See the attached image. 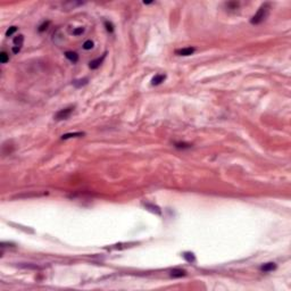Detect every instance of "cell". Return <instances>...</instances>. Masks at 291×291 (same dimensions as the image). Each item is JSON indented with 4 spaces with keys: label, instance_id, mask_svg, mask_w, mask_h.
I'll list each match as a JSON object with an SVG mask.
<instances>
[{
    "label": "cell",
    "instance_id": "9",
    "mask_svg": "<svg viewBox=\"0 0 291 291\" xmlns=\"http://www.w3.org/2000/svg\"><path fill=\"white\" fill-rule=\"evenodd\" d=\"M186 275V272L183 270H179V268H175L171 272V276L172 278H182Z\"/></svg>",
    "mask_w": 291,
    "mask_h": 291
},
{
    "label": "cell",
    "instance_id": "12",
    "mask_svg": "<svg viewBox=\"0 0 291 291\" xmlns=\"http://www.w3.org/2000/svg\"><path fill=\"white\" fill-rule=\"evenodd\" d=\"M9 60V55L6 51H1L0 52V63L1 64H6Z\"/></svg>",
    "mask_w": 291,
    "mask_h": 291
},
{
    "label": "cell",
    "instance_id": "21",
    "mask_svg": "<svg viewBox=\"0 0 291 291\" xmlns=\"http://www.w3.org/2000/svg\"><path fill=\"white\" fill-rule=\"evenodd\" d=\"M19 50H21V47H15V46L13 47V52H14V54H18Z\"/></svg>",
    "mask_w": 291,
    "mask_h": 291
},
{
    "label": "cell",
    "instance_id": "1",
    "mask_svg": "<svg viewBox=\"0 0 291 291\" xmlns=\"http://www.w3.org/2000/svg\"><path fill=\"white\" fill-rule=\"evenodd\" d=\"M270 9H271L270 3L266 2V3L262 5L261 8L258 9V11L251 17V19H250L251 24H261L262 22H264L270 14Z\"/></svg>",
    "mask_w": 291,
    "mask_h": 291
},
{
    "label": "cell",
    "instance_id": "7",
    "mask_svg": "<svg viewBox=\"0 0 291 291\" xmlns=\"http://www.w3.org/2000/svg\"><path fill=\"white\" fill-rule=\"evenodd\" d=\"M275 268H276L275 263H267V264H264L263 266H261L262 272H271V271H274Z\"/></svg>",
    "mask_w": 291,
    "mask_h": 291
},
{
    "label": "cell",
    "instance_id": "16",
    "mask_svg": "<svg viewBox=\"0 0 291 291\" xmlns=\"http://www.w3.org/2000/svg\"><path fill=\"white\" fill-rule=\"evenodd\" d=\"M16 31H17V27H16V26H11V27H9V29L6 31V36H10V35H13Z\"/></svg>",
    "mask_w": 291,
    "mask_h": 291
},
{
    "label": "cell",
    "instance_id": "14",
    "mask_svg": "<svg viewBox=\"0 0 291 291\" xmlns=\"http://www.w3.org/2000/svg\"><path fill=\"white\" fill-rule=\"evenodd\" d=\"M92 48H93V42H92L91 40H87V41L83 43V49L90 50V49H92Z\"/></svg>",
    "mask_w": 291,
    "mask_h": 291
},
{
    "label": "cell",
    "instance_id": "6",
    "mask_svg": "<svg viewBox=\"0 0 291 291\" xmlns=\"http://www.w3.org/2000/svg\"><path fill=\"white\" fill-rule=\"evenodd\" d=\"M65 57L68 60H71L72 63H76L79 60V55L76 52H74V51H66L65 52Z\"/></svg>",
    "mask_w": 291,
    "mask_h": 291
},
{
    "label": "cell",
    "instance_id": "5",
    "mask_svg": "<svg viewBox=\"0 0 291 291\" xmlns=\"http://www.w3.org/2000/svg\"><path fill=\"white\" fill-rule=\"evenodd\" d=\"M166 79V75L165 74H157L156 76H154V79L151 80V84L152 86H159L162 84Z\"/></svg>",
    "mask_w": 291,
    "mask_h": 291
},
{
    "label": "cell",
    "instance_id": "20",
    "mask_svg": "<svg viewBox=\"0 0 291 291\" xmlns=\"http://www.w3.org/2000/svg\"><path fill=\"white\" fill-rule=\"evenodd\" d=\"M105 25H106V30H107L108 32H113V31H114V26H113V24H111V23H109V22H105Z\"/></svg>",
    "mask_w": 291,
    "mask_h": 291
},
{
    "label": "cell",
    "instance_id": "4",
    "mask_svg": "<svg viewBox=\"0 0 291 291\" xmlns=\"http://www.w3.org/2000/svg\"><path fill=\"white\" fill-rule=\"evenodd\" d=\"M105 57H106V54H105V55H102V57H101V58H97V59L91 60V62L89 63V67H90L91 70H97L98 67L101 65V63L103 62Z\"/></svg>",
    "mask_w": 291,
    "mask_h": 291
},
{
    "label": "cell",
    "instance_id": "19",
    "mask_svg": "<svg viewBox=\"0 0 291 291\" xmlns=\"http://www.w3.org/2000/svg\"><path fill=\"white\" fill-rule=\"evenodd\" d=\"M84 32V27H78V29H75L74 31H73V34L74 35H80V34H82Z\"/></svg>",
    "mask_w": 291,
    "mask_h": 291
},
{
    "label": "cell",
    "instance_id": "11",
    "mask_svg": "<svg viewBox=\"0 0 291 291\" xmlns=\"http://www.w3.org/2000/svg\"><path fill=\"white\" fill-rule=\"evenodd\" d=\"M183 257L184 259L188 262V263H194L196 262V257L192 253H184L183 254Z\"/></svg>",
    "mask_w": 291,
    "mask_h": 291
},
{
    "label": "cell",
    "instance_id": "17",
    "mask_svg": "<svg viewBox=\"0 0 291 291\" xmlns=\"http://www.w3.org/2000/svg\"><path fill=\"white\" fill-rule=\"evenodd\" d=\"M50 25V22L48 21V22H44L43 24H41L40 26H39V32H43V31H46L47 29H48V26Z\"/></svg>",
    "mask_w": 291,
    "mask_h": 291
},
{
    "label": "cell",
    "instance_id": "2",
    "mask_svg": "<svg viewBox=\"0 0 291 291\" xmlns=\"http://www.w3.org/2000/svg\"><path fill=\"white\" fill-rule=\"evenodd\" d=\"M74 110V107H67V108H64V109H60L56 115H55V119L56 121H63V119H67L71 114L73 113Z\"/></svg>",
    "mask_w": 291,
    "mask_h": 291
},
{
    "label": "cell",
    "instance_id": "18",
    "mask_svg": "<svg viewBox=\"0 0 291 291\" xmlns=\"http://www.w3.org/2000/svg\"><path fill=\"white\" fill-rule=\"evenodd\" d=\"M175 147L179 148V149H184V148H190L191 145H187V143H181V142H179V143H175Z\"/></svg>",
    "mask_w": 291,
    "mask_h": 291
},
{
    "label": "cell",
    "instance_id": "3",
    "mask_svg": "<svg viewBox=\"0 0 291 291\" xmlns=\"http://www.w3.org/2000/svg\"><path fill=\"white\" fill-rule=\"evenodd\" d=\"M196 51V48H191V47H188V48H182V49H179L175 51L176 55L179 56H191Z\"/></svg>",
    "mask_w": 291,
    "mask_h": 291
},
{
    "label": "cell",
    "instance_id": "10",
    "mask_svg": "<svg viewBox=\"0 0 291 291\" xmlns=\"http://www.w3.org/2000/svg\"><path fill=\"white\" fill-rule=\"evenodd\" d=\"M23 42H24V35L19 34V35H17V36H15V39H14V44H15V47H22Z\"/></svg>",
    "mask_w": 291,
    "mask_h": 291
},
{
    "label": "cell",
    "instance_id": "15",
    "mask_svg": "<svg viewBox=\"0 0 291 291\" xmlns=\"http://www.w3.org/2000/svg\"><path fill=\"white\" fill-rule=\"evenodd\" d=\"M146 207H147V208H150V210H151V211H154V213L160 214V209H159L157 206H154V205H151V204H147V205H146Z\"/></svg>",
    "mask_w": 291,
    "mask_h": 291
},
{
    "label": "cell",
    "instance_id": "8",
    "mask_svg": "<svg viewBox=\"0 0 291 291\" xmlns=\"http://www.w3.org/2000/svg\"><path fill=\"white\" fill-rule=\"evenodd\" d=\"M84 133L83 132H75V133H67V134H64L62 137L63 140H67L70 138H80V137H83Z\"/></svg>",
    "mask_w": 291,
    "mask_h": 291
},
{
    "label": "cell",
    "instance_id": "13",
    "mask_svg": "<svg viewBox=\"0 0 291 291\" xmlns=\"http://www.w3.org/2000/svg\"><path fill=\"white\" fill-rule=\"evenodd\" d=\"M88 83V79H83V80H76L73 82V84L76 87V88H80L82 86H86Z\"/></svg>",
    "mask_w": 291,
    "mask_h": 291
}]
</instances>
